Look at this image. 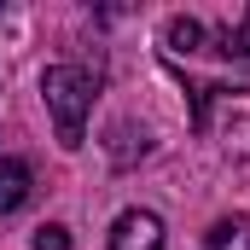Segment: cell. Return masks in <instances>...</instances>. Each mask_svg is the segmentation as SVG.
<instances>
[{
  "mask_svg": "<svg viewBox=\"0 0 250 250\" xmlns=\"http://www.w3.org/2000/svg\"><path fill=\"white\" fill-rule=\"evenodd\" d=\"M93 93H99V76L82 70V64H47V70H41V99H47V111H53V123H59V146L64 151L82 146Z\"/></svg>",
  "mask_w": 250,
  "mask_h": 250,
  "instance_id": "6da1fadb",
  "label": "cell"
},
{
  "mask_svg": "<svg viewBox=\"0 0 250 250\" xmlns=\"http://www.w3.org/2000/svg\"><path fill=\"white\" fill-rule=\"evenodd\" d=\"M111 250H163V221L151 209H123L111 227Z\"/></svg>",
  "mask_w": 250,
  "mask_h": 250,
  "instance_id": "7a4b0ae2",
  "label": "cell"
},
{
  "mask_svg": "<svg viewBox=\"0 0 250 250\" xmlns=\"http://www.w3.org/2000/svg\"><path fill=\"white\" fill-rule=\"evenodd\" d=\"M29 198V163L23 157H0V215H12Z\"/></svg>",
  "mask_w": 250,
  "mask_h": 250,
  "instance_id": "3957f363",
  "label": "cell"
},
{
  "mask_svg": "<svg viewBox=\"0 0 250 250\" xmlns=\"http://www.w3.org/2000/svg\"><path fill=\"white\" fill-rule=\"evenodd\" d=\"M204 250H250V215H221L209 227Z\"/></svg>",
  "mask_w": 250,
  "mask_h": 250,
  "instance_id": "277c9868",
  "label": "cell"
},
{
  "mask_svg": "<svg viewBox=\"0 0 250 250\" xmlns=\"http://www.w3.org/2000/svg\"><path fill=\"white\" fill-rule=\"evenodd\" d=\"M163 41H169V53H204V41H209V29H204L198 18H169V29H163Z\"/></svg>",
  "mask_w": 250,
  "mask_h": 250,
  "instance_id": "5b68a950",
  "label": "cell"
},
{
  "mask_svg": "<svg viewBox=\"0 0 250 250\" xmlns=\"http://www.w3.org/2000/svg\"><path fill=\"white\" fill-rule=\"evenodd\" d=\"M215 53H221V59H250V12H245V23L215 29Z\"/></svg>",
  "mask_w": 250,
  "mask_h": 250,
  "instance_id": "8992f818",
  "label": "cell"
},
{
  "mask_svg": "<svg viewBox=\"0 0 250 250\" xmlns=\"http://www.w3.org/2000/svg\"><path fill=\"white\" fill-rule=\"evenodd\" d=\"M35 250H70V233L59 221H47V227H35Z\"/></svg>",
  "mask_w": 250,
  "mask_h": 250,
  "instance_id": "52a82bcc",
  "label": "cell"
}]
</instances>
